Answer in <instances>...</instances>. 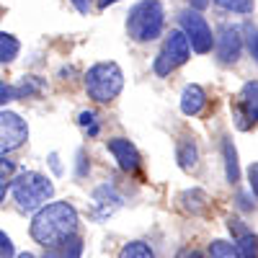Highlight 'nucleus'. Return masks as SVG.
<instances>
[{
	"instance_id": "4468645a",
	"label": "nucleus",
	"mask_w": 258,
	"mask_h": 258,
	"mask_svg": "<svg viewBox=\"0 0 258 258\" xmlns=\"http://www.w3.org/2000/svg\"><path fill=\"white\" fill-rule=\"evenodd\" d=\"M222 153H225V176L230 183H238L240 178V168H238V153H235V147L230 140L222 142Z\"/></svg>"
},
{
	"instance_id": "c756f323",
	"label": "nucleus",
	"mask_w": 258,
	"mask_h": 258,
	"mask_svg": "<svg viewBox=\"0 0 258 258\" xmlns=\"http://www.w3.org/2000/svg\"><path fill=\"white\" fill-rule=\"evenodd\" d=\"M207 3H209V0H191V6H194V8H197V11H202V8H207Z\"/></svg>"
},
{
	"instance_id": "7c9ffc66",
	"label": "nucleus",
	"mask_w": 258,
	"mask_h": 258,
	"mask_svg": "<svg viewBox=\"0 0 258 258\" xmlns=\"http://www.w3.org/2000/svg\"><path fill=\"white\" fill-rule=\"evenodd\" d=\"M114 3H119V0H98V8L103 11V8H109V6H114Z\"/></svg>"
},
{
	"instance_id": "39448f33",
	"label": "nucleus",
	"mask_w": 258,
	"mask_h": 258,
	"mask_svg": "<svg viewBox=\"0 0 258 258\" xmlns=\"http://www.w3.org/2000/svg\"><path fill=\"white\" fill-rule=\"evenodd\" d=\"M191 54V41L183 31L173 29L168 36H165V44L160 49V54L155 57V73L158 75H170L176 68H181V64L188 59Z\"/></svg>"
},
{
	"instance_id": "f03ea898",
	"label": "nucleus",
	"mask_w": 258,
	"mask_h": 258,
	"mask_svg": "<svg viewBox=\"0 0 258 258\" xmlns=\"http://www.w3.org/2000/svg\"><path fill=\"white\" fill-rule=\"evenodd\" d=\"M13 199L21 212H39L47 207V202L54 197V186L47 176L36 173V170H21L13 178Z\"/></svg>"
},
{
	"instance_id": "4be33fe9",
	"label": "nucleus",
	"mask_w": 258,
	"mask_h": 258,
	"mask_svg": "<svg viewBox=\"0 0 258 258\" xmlns=\"http://www.w3.org/2000/svg\"><path fill=\"white\" fill-rule=\"evenodd\" d=\"M78 124L88 132L91 137H96L98 135V116H96V111H80V116H78Z\"/></svg>"
},
{
	"instance_id": "393cba45",
	"label": "nucleus",
	"mask_w": 258,
	"mask_h": 258,
	"mask_svg": "<svg viewBox=\"0 0 258 258\" xmlns=\"http://www.w3.org/2000/svg\"><path fill=\"white\" fill-rule=\"evenodd\" d=\"M248 49H250V54H253V59L258 62V29H248Z\"/></svg>"
},
{
	"instance_id": "ddd939ff",
	"label": "nucleus",
	"mask_w": 258,
	"mask_h": 258,
	"mask_svg": "<svg viewBox=\"0 0 258 258\" xmlns=\"http://www.w3.org/2000/svg\"><path fill=\"white\" fill-rule=\"evenodd\" d=\"M83 255V240L80 238H70L68 243H62L57 248H47L44 258H80Z\"/></svg>"
},
{
	"instance_id": "423d86ee",
	"label": "nucleus",
	"mask_w": 258,
	"mask_h": 258,
	"mask_svg": "<svg viewBox=\"0 0 258 258\" xmlns=\"http://www.w3.org/2000/svg\"><path fill=\"white\" fill-rule=\"evenodd\" d=\"M29 140V126L13 111H0V158L18 150Z\"/></svg>"
},
{
	"instance_id": "2f4dec72",
	"label": "nucleus",
	"mask_w": 258,
	"mask_h": 258,
	"mask_svg": "<svg viewBox=\"0 0 258 258\" xmlns=\"http://www.w3.org/2000/svg\"><path fill=\"white\" fill-rule=\"evenodd\" d=\"M16 258H36V255H34V253H18Z\"/></svg>"
},
{
	"instance_id": "0eeeda50",
	"label": "nucleus",
	"mask_w": 258,
	"mask_h": 258,
	"mask_svg": "<svg viewBox=\"0 0 258 258\" xmlns=\"http://www.w3.org/2000/svg\"><path fill=\"white\" fill-rule=\"evenodd\" d=\"M181 26H183V34L188 36L191 47L197 54H207L212 49V29L204 21V16L194 8H186L181 13Z\"/></svg>"
},
{
	"instance_id": "f8f14e48",
	"label": "nucleus",
	"mask_w": 258,
	"mask_h": 258,
	"mask_svg": "<svg viewBox=\"0 0 258 258\" xmlns=\"http://www.w3.org/2000/svg\"><path fill=\"white\" fill-rule=\"evenodd\" d=\"M204 106H207V93H204L202 85H197V83L186 85L183 93H181V111L186 116H197V114L204 111Z\"/></svg>"
},
{
	"instance_id": "6ab92c4d",
	"label": "nucleus",
	"mask_w": 258,
	"mask_h": 258,
	"mask_svg": "<svg viewBox=\"0 0 258 258\" xmlns=\"http://www.w3.org/2000/svg\"><path fill=\"white\" fill-rule=\"evenodd\" d=\"M207 258H240V250H238V245H232L227 240H212Z\"/></svg>"
},
{
	"instance_id": "9b49d317",
	"label": "nucleus",
	"mask_w": 258,
	"mask_h": 258,
	"mask_svg": "<svg viewBox=\"0 0 258 258\" xmlns=\"http://www.w3.org/2000/svg\"><path fill=\"white\" fill-rule=\"evenodd\" d=\"M109 153L116 158L119 168L126 170V173H135V170L140 168V153H137V147L124 140V137H114L109 140Z\"/></svg>"
},
{
	"instance_id": "c85d7f7f",
	"label": "nucleus",
	"mask_w": 258,
	"mask_h": 258,
	"mask_svg": "<svg viewBox=\"0 0 258 258\" xmlns=\"http://www.w3.org/2000/svg\"><path fill=\"white\" fill-rule=\"evenodd\" d=\"M176 258H202V255H199L197 250H191V248H183V250H181Z\"/></svg>"
},
{
	"instance_id": "b1692460",
	"label": "nucleus",
	"mask_w": 258,
	"mask_h": 258,
	"mask_svg": "<svg viewBox=\"0 0 258 258\" xmlns=\"http://www.w3.org/2000/svg\"><path fill=\"white\" fill-rule=\"evenodd\" d=\"M13 255V243H11V238L0 230V258H11Z\"/></svg>"
},
{
	"instance_id": "f257e3e1",
	"label": "nucleus",
	"mask_w": 258,
	"mask_h": 258,
	"mask_svg": "<svg viewBox=\"0 0 258 258\" xmlns=\"http://www.w3.org/2000/svg\"><path fill=\"white\" fill-rule=\"evenodd\" d=\"M75 230H78L75 207L68 202H52L34 214L31 238L44 248H57L68 243L70 238H75Z\"/></svg>"
},
{
	"instance_id": "412c9836",
	"label": "nucleus",
	"mask_w": 258,
	"mask_h": 258,
	"mask_svg": "<svg viewBox=\"0 0 258 258\" xmlns=\"http://www.w3.org/2000/svg\"><path fill=\"white\" fill-rule=\"evenodd\" d=\"M220 8L225 11H232V13H253V6H255V0H214Z\"/></svg>"
},
{
	"instance_id": "bb28decb",
	"label": "nucleus",
	"mask_w": 258,
	"mask_h": 258,
	"mask_svg": "<svg viewBox=\"0 0 258 258\" xmlns=\"http://www.w3.org/2000/svg\"><path fill=\"white\" fill-rule=\"evenodd\" d=\"M13 98H16V88H11V85H6V83H0V103H8Z\"/></svg>"
},
{
	"instance_id": "6e6552de",
	"label": "nucleus",
	"mask_w": 258,
	"mask_h": 258,
	"mask_svg": "<svg viewBox=\"0 0 258 258\" xmlns=\"http://www.w3.org/2000/svg\"><path fill=\"white\" fill-rule=\"evenodd\" d=\"M235 121L240 129H250L258 121V80H248L235 101Z\"/></svg>"
},
{
	"instance_id": "1a4fd4ad",
	"label": "nucleus",
	"mask_w": 258,
	"mask_h": 258,
	"mask_svg": "<svg viewBox=\"0 0 258 258\" xmlns=\"http://www.w3.org/2000/svg\"><path fill=\"white\" fill-rule=\"evenodd\" d=\"M240 49H243L240 29H238V26H222V29H220V36H217V57H220L225 64L238 62Z\"/></svg>"
},
{
	"instance_id": "cd10ccee",
	"label": "nucleus",
	"mask_w": 258,
	"mask_h": 258,
	"mask_svg": "<svg viewBox=\"0 0 258 258\" xmlns=\"http://www.w3.org/2000/svg\"><path fill=\"white\" fill-rule=\"evenodd\" d=\"M70 3L75 6V11H78L80 16H88V13H91V0H70Z\"/></svg>"
},
{
	"instance_id": "7ed1b4c3",
	"label": "nucleus",
	"mask_w": 258,
	"mask_h": 258,
	"mask_svg": "<svg viewBox=\"0 0 258 258\" xmlns=\"http://www.w3.org/2000/svg\"><path fill=\"white\" fill-rule=\"evenodd\" d=\"M165 11L160 0H140L126 16V31L135 41H153L163 34Z\"/></svg>"
},
{
	"instance_id": "20e7f679",
	"label": "nucleus",
	"mask_w": 258,
	"mask_h": 258,
	"mask_svg": "<svg viewBox=\"0 0 258 258\" xmlns=\"http://www.w3.org/2000/svg\"><path fill=\"white\" fill-rule=\"evenodd\" d=\"M124 88V73L116 62H98L85 73V91L96 103H111Z\"/></svg>"
},
{
	"instance_id": "5701e85b",
	"label": "nucleus",
	"mask_w": 258,
	"mask_h": 258,
	"mask_svg": "<svg viewBox=\"0 0 258 258\" xmlns=\"http://www.w3.org/2000/svg\"><path fill=\"white\" fill-rule=\"evenodd\" d=\"M39 91H41V83H36L34 78H26V80L16 88V98H26V96H34V93H39Z\"/></svg>"
},
{
	"instance_id": "aec40b11",
	"label": "nucleus",
	"mask_w": 258,
	"mask_h": 258,
	"mask_svg": "<svg viewBox=\"0 0 258 258\" xmlns=\"http://www.w3.org/2000/svg\"><path fill=\"white\" fill-rule=\"evenodd\" d=\"M238 250H240V258H258V238L253 232H245L243 238H238Z\"/></svg>"
},
{
	"instance_id": "f3484780",
	"label": "nucleus",
	"mask_w": 258,
	"mask_h": 258,
	"mask_svg": "<svg viewBox=\"0 0 258 258\" xmlns=\"http://www.w3.org/2000/svg\"><path fill=\"white\" fill-rule=\"evenodd\" d=\"M116 258H155V253H153V248H150L147 243L132 240V243L121 245V250H119Z\"/></svg>"
},
{
	"instance_id": "a211bd4d",
	"label": "nucleus",
	"mask_w": 258,
	"mask_h": 258,
	"mask_svg": "<svg viewBox=\"0 0 258 258\" xmlns=\"http://www.w3.org/2000/svg\"><path fill=\"white\" fill-rule=\"evenodd\" d=\"M18 39L13 34H6V31H0V62H13L18 57Z\"/></svg>"
},
{
	"instance_id": "dca6fc26",
	"label": "nucleus",
	"mask_w": 258,
	"mask_h": 258,
	"mask_svg": "<svg viewBox=\"0 0 258 258\" xmlns=\"http://www.w3.org/2000/svg\"><path fill=\"white\" fill-rule=\"evenodd\" d=\"M13 178H16V163L3 155L0 158V202L6 199V191L13 186Z\"/></svg>"
},
{
	"instance_id": "2eb2a0df",
	"label": "nucleus",
	"mask_w": 258,
	"mask_h": 258,
	"mask_svg": "<svg viewBox=\"0 0 258 258\" xmlns=\"http://www.w3.org/2000/svg\"><path fill=\"white\" fill-rule=\"evenodd\" d=\"M197 163H199L197 145H194V142H181L178 145V165L183 170H194V168H197Z\"/></svg>"
},
{
	"instance_id": "9d476101",
	"label": "nucleus",
	"mask_w": 258,
	"mask_h": 258,
	"mask_svg": "<svg viewBox=\"0 0 258 258\" xmlns=\"http://www.w3.org/2000/svg\"><path fill=\"white\" fill-rule=\"evenodd\" d=\"M119 207H121V197L114 186L106 183L93 191V217L96 220H109Z\"/></svg>"
},
{
	"instance_id": "a878e982",
	"label": "nucleus",
	"mask_w": 258,
	"mask_h": 258,
	"mask_svg": "<svg viewBox=\"0 0 258 258\" xmlns=\"http://www.w3.org/2000/svg\"><path fill=\"white\" fill-rule=\"evenodd\" d=\"M248 183H250V191L258 197V163H253L248 168Z\"/></svg>"
}]
</instances>
